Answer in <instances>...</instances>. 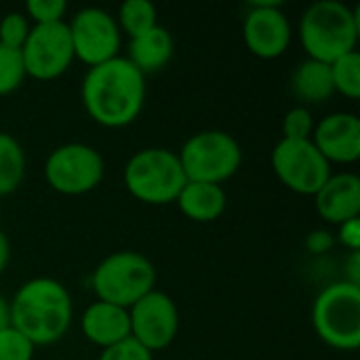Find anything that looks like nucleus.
Returning a JSON list of instances; mask_svg holds the SVG:
<instances>
[{
  "instance_id": "nucleus-1",
  "label": "nucleus",
  "mask_w": 360,
  "mask_h": 360,
  "mask_svg": "<svg viewBox=\"0 0 360 360\" xmlns=\"http://www.w3.org/2000/svg\"><path fill=\"white\" fill-rule=\"evenodd\" d=\"M80 99L86 114L105 129H122L137 120L146 103V76L127 59L116 57L89 68Z\"/></svg>"
},
{
  "instance_id": "nucleus-2",
  "label": "nucleus",
  "mask_w": 360,
  "mask_h": 360,
  "mask_svg": "<svg viewBox=\"0 0 360 360\" xmlns=\"http://www.w3.org/2000/svg\"><path fill=\"white\" fill-rule=\"evenodd\" d=\"M11 325L36 348L59 342L72 325V295L63 283L40 276L23 283L8 302Z\"/></svg>"
},
{
  "instance_id": "nucleus-3",
  "label": "nucleus",
  "mask_w": 360,
  "mask_h": 360,
  "mask_svg": "<svg viewBox=\"0 0 360 360\" xmlns=\"http://www.w3.org/2000/svg\"><path fill=\"white\" fill-rule=\"evenodd\" d=\"M359 8L340 0H319L310 4L300 19V42L306 55L323 63H333L359 51Z\"/></svg>"
},
{
  "instance_id": "nucleus-4",
  "label": "nucleus",
  "mask_w": 360,
  "mask_h": 360,
  "mask_svg": "<svg viewBox=\"0 0 360 360\" xmlns=\"http://www.w3.org/2000/svg\"><path fill=\"white\" fill-rule=\"evenodd\" d=\"M156 268L139 251H116L103 257L91 276V287L99 302L131 308L156 289Z\"/></svg>"
},
{
  "instance_id": "nucleus-5",
  "label": "nucleus",
  "mask_w": 360,
  "mask_h": 360,
  "mask_svg": "<svg viewBox=\"0 0 360 360\" xmlns=\"http://www.w3.org/2000/svg\"><path fill=\"white\" fill-rule=\"evenodd\" d=\"M122 177L129 194L146 205L175 202L188 181L177 152L169 148H143L135 152Z\"/></svg>"
},
{
  "instance_id": "nucleus-6",
  "label": "nucleus",
  "mask_w": 360,
  "mask_h": 360,
  "mask_svg": "<svg viewBox=\"0 0 360 360\" xmlns=\"http://www.w3.org/2000/svg\"><path fill=\"white\" fill-rule=\"evenodd\" d=\"M188 181L221 186L234 177L243 165V148L234 135L221 129L194 133L177 152Z\"/></svg>"
},
{
  "instance_id": "nucleus-7",
  "label": "nucleus",
  "mask_w": 360,
  "mask_h": 360,
  "mask_svg": "<svg viewBox=\"0 0 360 360\" xmlns=\"http://www.w3.org/2000/svg\"><path fill=\"white\" fill-rule=\"evenodd\" d=\"M312 325L323 344L335 350L360 346V287L346 281L327 285L314 300Z\"/></svg>"
},
{
  "instance_id": "nucleus-8",
  "label": "nucleus",
  "mask_w": 360,
  "mask_h": 360,
  "mask_svg": "<svg viewBox=\"0 0 360 360\" xmlns=\"http://www.w3.org/2000/svg\"><path fill=\"white\" fill-rule=\"evenodd\" d=\"M105 173L99 150L89 143L72 141L57 146L44 162V179L51 190L63 196H80L93 192Z\"/></svg>"
},
{
  "instance_id": "nucleus-9",
  "label": "nucleus",
  "mask_w": 360,
  "mask_h": 360,
  "mask_svg": "<svg viewBox=\"0 0 360 360\" xmlns=\"http://www.w3.org/2000/svg\"><path fill=\"white\" fill-rule=\"evenodd\" d=\"M272 171L285 188L302 196H314L333 173L312 141L291 139H281L274 146Z\"/></svg>"
},
{
  "instance_id": "nucleus-10",
  "label": "nucleus",
  "mask_w": 360,
  "mask_h": 360,
  "mask_svg": "<svg viewBox=\"0 0 360 360\" xmlns=\"http://www.w3.org/2000/svg\"><path fill=\"white\" fill-rule=\"evenodd\" d=\"M74 57L95 68L110 59L120 57L122 32L116 23V17L99 6L80 8L68 23Z\"/></svg>"
},
{
  "instance_id": "nucleus-11",
  "label": "nucleus",
  "mask_w": 360,
  "mask_h": 360,
  "mask_svg": "<svg viewBox=\"0 0 360 360\" xmlns=\"http://www.w3.org/2000/svg\"><path fill=\"white\" fill-rule=\"evenodd\" d=\"M21 55L30 78L55 80L63 76L76 59L68 21L32 25L30 36L21 46Z\"/></svg>"
},
{
  "instance_id": "nucleus-12",
  "label": "nucleus",
  "mask_w": 360,
  "mask_h": 360,
  "mask_svg": "<svg viewBox=\"0 0 360 360\" xmlns=\"http://www.w3.org/2000/svg\"><path fill=\"white\" fill-rule=\"evenodd\" d=\"M131 338L152 354L169 348L179 333V310L165 291H150L129 308Z\"/></svg>"
},
{
  "instance_id": "nucleus-13",
  "label": "nucleus",
  "mask_w": 360,
  "mask_h": 360,
  "mask_svg": "<svg viewBox=\"0 0 360 360\" xmlns=\"http://www.w3.org/2000/svg\"><path fill=\"white\" fill-rule=\"evenodd\" d=\"M291 23L281 2H253L243 21V40L259 59H276L291 44Z\"/></svg>"
},
{
  "instance_id": "nucleus-14",
  "label": "nucleus",
  "mask_w": 360,
  "mask_h": 360,
  "mask_svg": "<svg viewBox=\"0 0 360 360\" xmlns=\"http://www.w3.org/2000/svg\"><path fill=\"white\" fill-rule=\"evenodd\" d=\"M310 141L329 165H352L360 158V118L352 112L327 114L314 124Z\"/></svg>"
},
{
  "instance_id": "nucleus-15",
  "label": "nucleus",
  "mask_w": 360,
  "mask_h": 360,
  "mask_svg": "<svg viewBox=\"0 0 360 360\" xmlns=\"http://www.w3.org/2000/svg\"><path fill=\"white\" fill-rule=\"evenodd\" d=\"M314 200L319 215L333 226L356 219L360 217V177L356 173H331L314 194Z\"/></svg>"
},
{
  "instance_id": "nucleus-16",
  "label": "nucleus",
  "mask_w": 360,
  "mask_h": 360,
  "mask_svg": "<svg viewBox=\"0 0 360 360\" xmlns=\"http://www.w3.org/2000/svg\"><path fill=\"white\" fill-rule=\"evenodd\" d=\"M80 331L91 344L99 346L101 350L112 348L131 338L129 310L97 300L82 312Z\"/></svg>"
},
{
  "instance_id": "nucleus-17",
  "label": "nucleus",
  "mask_w": 360,
  "mask_h": 360,
  "mask_svg": "<svg viewBox=\"0 0 360 360\" xmlns=\"http://www.w3.org/2000/svg\"><path fill=\"white\" fill-rule=\"evenodd\" d=\"M175 55V40L173 34L165 25H154L141 36L129 40V55L127 59L146 76L162 70Z\"/></svg>"
},
{
  "instance_id": "nucleus-18",
  "label": "nucleus",
  "mask_w": 360,
  "mask_h": 360,
  "mask_svg": "<svg viewBox=\"0 0 360 360\" xmlns=\"http://www.w3.org/2000/svg\"><path fill=\"white\" fill-rule=\"evenodd\" d=\"M175 202L188 219L198 221V224H209L224 215L228 196H226L224 186L202 184V181H186V186L181 188Z\"/></svg>"
},
{
  "instance_id": "nucleus-19",
  "label": "nucleus",
  "mask_w": 360,
  "mask_h": 360,
  "mask_svg": "<svg viewBox=\"0 0 360 360\" xmlns=\"http://www.w3.org/2000/svg\"><path fill=\"white\" fill-rule=\"evenodd\" d=\"M291 91L306 108L331 99L335 95L331 63H323L310 57L300 61L291 74Z\"/></svg>"
},
{
  "instance_id": "nucleus-20",
  "label": "nucleus",
  "mask_w": 360,
  "mask_h": 360,
  "mask_svg": "<svg viewBox=\"0 0 360 360\" xmlns=\"http://www.w3.org/2000/svg\"><path fill=\"white\" fill-rule=\"evenodd\" d=\"M23 146L6 131H0V196H8L23 184L25 177Z\"/></svg>"
},
{
  "instance_id": "nucleus-21",
  "label": "nucleus",
  "mask_w": 360,
  "mask_h": 360,
  "mask_svg": "<svg viewBox=\"0 0 360 360\" xmlns=\"http://www.w3.org/2000/svg\"><path fill=\"white\" fill-rule=\"evenodd\" d=\"M116 23L131 40L158 25V11L150 0H124L118 8Z\"/></svg>"
},
{
  "instance_id": "nucleus-22",
  "label": "nucleus",
  "mask_w": 360,
  "mask_h": 360,
  "mask_svg": "<svg viewBox=\"0 0 360 360\" xmlns=\"http://www.w3.org/2000/svg\"><path fill=\"white\" fill-rule=\"evenodd\" d=\"M331 78L335 93L359 99L360 97V53L352 51L331 63Z\"/></svg>"
},
{
  "instance_id": "nucleus-23",
  "label": "nucleus",
  "mask_w": 360,
  "mask_h": 360,
  "mask_svg": "<svg viewBox=\"0 0 360 360\" xmlns=\"http://www.w3.org/2000/svg\"><path fill=\"white\" fill-rule=\"evenodd\" d=\"M25 65L19 49L0 44V97L15 93L25 82Z\"/></svg>"
},
{
  "instance_id": "nucleus-24",
  "label": "nucleus",
  "mask_w": 360,
  "mask_h": 360,
  "mask_svg": "<svg viewBox=\"0 0 360 360\" xmlns=\"http://www.w3.org/2000/svg\"><path fill=\"white\" fill-rule=\"evenodd\" d=\"M314 116L306 105H293L283 118V139L310 141L314 133Z\"/></svg>"
},
{
  "instance_id": "nucleus-25",
  "label": "nucleus",
  "mask_w": 360,
  "mask_h": 360,
  "mask_svg": "<svg viewBox=\"0 0 360 360\" xmlns=\"http://www.w3.org/2000/svg\"><path fill=\"white\" fill-rule=\"evenodd\" d=\"M30 19L25 17V13L19 11H11L0 19V44L11 46V49H19L25 44L27 36H30Z\"/></svg>"
},
{
  "instance_id": "nucleus-26",
  "label": "nucleus",
  "mask_w": 360,
  "mask_h": 360,
  "mask_svg": "<svg viewBox=\"0 0 360 360\" xmlns=\"http://www.w3.org/2000/svg\"><path fill=\"white\" fill-rule=\"evenodd\" d=\"M36 346L13 325L0 331V360H32Z\"/></svg>"
},
{
  "instance_id": "nucleus-27",
  "label": "nucleus",
  "mask_w": 360,
  "mask_h": 360,
  "mask_svg": "<svg viewBox=\"0 0 360 360\" xmlns=\"http://www.w3.org/2000/svg\"><path fill=\"white\" fill-rule=\"evenodd\" d=\"M65 13H68L65 0H27L25 2V17L34 21V25L65 21L63 19Z\"/></svg>"
},
{
  "instance_id": "nucleus-28",
  "label": "nucleus",
  "mask_w": 360,
  "mask_h": 360,
  "mask_svg": "<svg viewBox=\"0 0 360 360\" xmlns=\"http://www.w3.org/2000/svg\"><path fill=\"white\" fill-rule=\"evenodd\" d=\"M99 360H154V354L150 350H146L133 338H127L124 342L101 350Z\"/></svg>"
},
{
  "instance_id": "nucleus-29",
  "label": "nucleus",
  "mask_w": 360,
  "mask_h": 360,
  "mask_svg": "<svg viewBox=\"0 0 360 360\" xmlns=\"http://www.w3.org/2000/svg\"><path fill=\"white\" fill-rule=\"evenodd\" d=\"M335 243H340L350 253L360 251V217L350 219V221H344L342 226H338Z\"/></svg>"
},
{
  "instance_id": "nucleus-30",
  "label": "nucleus",
  "mask_w": 360,
  "mask_h": 360,
  "mask_svg": "<svg viewBox=\"0 0 360 360\" xmlns=\"http://www.w3.org/2000/svg\"><path fill=\"white\" fill-rule=\"evenodd\" d=\"M304 245H306V249H308L310 253L323 255V253H327L329 249L335 247V236H333L329 230H312V232L306 236Z\"/></svg>"
},
{
  "instance_id": "nucleus-31",
  "label": "nucleus",
  "mask_w": 360,
  "mask_h": 360,
  "mask_svg": "<svg viewBox=\"0 0 360 360\" xmlns=\"http://www.w3.org/2000/svg\"><path fill=\"white\" fill-rule=\"evenodd\" d=\"M342 281L360 287V251L350 253V257L346 259V276Z\"/></svg>"
},
{
  "instance_id": "nucleus-32",
  "label": "nucleus",
  "mask_w": 360,
  "mask_h": 360,
  "mask_svg": "<svg viewBox=\"0 0 360 360\" xmlns=\"http://www.w3.org/2000/svg\"><path fill=\"white\" fill-rule=\"evenodd\" d=\"M8 259H11V245H8V238H6V234L0 230V274L6 270V266H8Z\"/></svg>"
},
{
  "instance_id": "nucleus-33",
  "label": "nucleus",
  "mask_w": 360,
  "mask_h": 360,
  "mask_svg": "<svg viewBox=\"0 0 360 360\" xmlns=\"http://www.w3.org/2000/svg\"><path fill=\"white\" fill-rule=\"evenodd\" d=\"M11 325V312H8V302H6V297L0 293V331L4 329V327H8Z\"/></svg>"
}]
</instances>
